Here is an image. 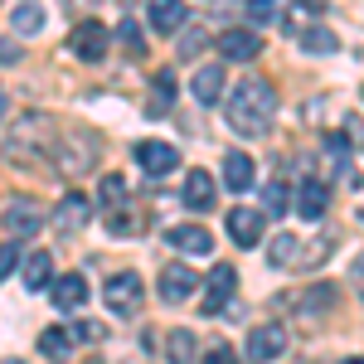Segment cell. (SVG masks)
Listing matches in <instances>:
<instances>
[{
    "mask_svg": "<svg viewBox=\"0 0 364 364\" xmlns=\"http://www.w3.org/2000/svg\"><path fill=\"white\" fill-rule=\"evenodd\" d=\"M228 127L238 132V136H267L272 132V117H277V87L267 83V78H243V83L233 87V97H228Z\"/></svg>",
    "mask_w": 364,
    "mask_h": 364,
    "instance_id": "cell-1",
    "label": "cell"
},
{
    "mask_svg": "<svg viewBox=\"0 0 364 364\" xmlns=\"http://www.w3.org/2000/svg\"><path fill=\"white\" fill-rule=\"evenodd\" d=\"M58 141V122L44 112H25L10 132H5V161L10 166H39Z\"/></svg>",
    "mask_w": 364,
    "mask_h": 364,
    "instance_id": "cell-2",
    "label": "cell"
},
{
    "mask_svg": "<svg viewBox=\"0 0 364 364\" xmlns=\"http://www.w3.org/2000/svg\"><path fill=\"white\" fill-rule=\"evenodd\" d=\"M97 151H102V136L87 132V127H78V132H58L49 161H54L63 175H87V170L97 166Z\"/></svg>",
    "mask_w": 364,
    "mask_h": 364,
    "instance_id": "cell-3",
    "label": "cell"
},
{
    "mask_svg": "<svg viewBox=\"0 0 364 364\" xmlns=\"http://www.w3.org/2000/svg\"><path fill=\"white\" fill-rule=\"evenodd\" d=\"M287 340H291V331H287L282 321H262V326H252L248 345H243V360L248 364H272L277 355H287Z\"/></svg>",
    "mask_w": 364,
    "mask_h": 364,
    "instance_id": "cell-4",
    "label": "cell"
},
{
    "mask_svg": "<svg viewBox=\"0 0 364 364\" xmlns=\"http://www.w3.org/2000/svg\"><path fill=\"white\" fill-rule=\"evenodd\" d=\"M141 277L136 272H117V277H107L102 282V301H107V311L112 316H136L141 311Z\"/></svg>",
    "mask_w": 364,
    "mask_h": 364,
    "instance_id": "cell-5",
    "label": "cell"
},
{
    "mask_svg": "<svg viewBox=\"0 0 364 364\" xmlns=\"http://www.w3.org/2000/svg\"><path fill=\"white\" fill-rule=\"evenodd\" d=\"M107 44H112V29H102L97 20H83V25L68 34V54H73V58H87V63H102Z\"/></svg>",
    "mask_w": 364,
    "mask_h": 364,
    "instance_id": "cell-6",
    "label": "cell"
},
{
    "mask_svg": "<svg viewBox=\"0 0 364 364\" xmlns=\"http://www.w3.org/2000/svg\"><path fill=\"white\" fill-rule=\"evenodd\" d=\"M0 224H5L10 238H34L44 228V209H39V199H15V204H5Z\"/></svg>",
    "mask_w": 364,
    "mask_h": 364,
    "instance_id": "cell-7",
    "label": "cell"
},
{
    "mask_svg": "<svg viewBox=\"0 0 364 364\" xmlns=\"http://www.w3.org/2000/svg\"><path fill=\"white\" fill-rule=\"evenodd\" d=\"M195 287H199V277H195L190 262H170L166 272H161V301L166 306H180V301L195 296Z\"/></svg>",
    "mask_w": 364,
    "mask_h": 364,
    "instance_id": "cell-8",
    "label": "cell"
},
{
    "mask_svg": "<svg viewBox=\"0 0 364 364\" xmlns=\"http://www.w3.org/2000/svg\"><path fill=\"white\" fill-rule=\"evenodd\" d=\"M257 54H262L257 29H224V34H219V58H224V63H252Z\"/></svg>",
    "mask_w": 364,
    "mask_h": 364,
    "instance_id": "cell-9",
    "label": "cell"
},
{
    "mask_svg": "<svg viewBox=\"0 0 364 364\" xmlns=\"http://www.w3.org/2000/svg\"><path fill=\"white\" fill-rule=\"evenodd\" d=\"M262 209H248V204H238V209H228V238L238 243V248H257V238H262Z\"/></svg>",
    "mask_w": 364,
    "mask_h": 364,
    "instance_id": "cell-10",
    "label": "cell"
},
{
    "mask_svg": "<svg viewBox=\"0 0 364 364\" xmlns=\"http://www.w3.org/2000/svg\"><path fill=\"white\" fill-rule=\"evenodd\" d=\"M326 209H331V185H326V180H301V185H296V214H301L306 224H321Z\"/></svg>",
    "mask_w": 364,
    "mask_h": 364,
    "instance_id": "cell-11",
    "label": "cell"
},
{
    "mask_svg": "<svg viewBox=\"0 0 364 364\" xmlns=\"http://www.w3.org/2000/svg\"><path fill=\"white\" fill-rule=\"evenodd\" d=\"M136 166L146 175H170V170L180 166V151L170 146V141H141L136 146Z\"/></svg>",
    "mask_w": 364,
    "mask_h": 364,
    "instance_id": "cell-12",
    "label": "cell"
},
{
    "mask_svg": "<svg viewBox=\"0 0 364 364\" xmlns=\"http://www.w3.org/2000/svg\"><path fill=\"white\" fill-rule=\"evenodd\" d=\"M233 287H238V272H233L228 262H219V267L209 272V296L199 301V311H204V316H219V306L233 301Z\"/></svg>",
    "mask_w": 364,
    "mask_h": 364,
    "instance_id": "cell-13",
    "label": "cell"
},
{
    "mask_svg": "<svg viewBox=\"0 0 364 364\" xmlns=\"http://www.w3.org/2000/svg\"><path fill=\"white\" fill-rule=\"evenodd\" d=\"M257 185V166H252L248 151H228L224 156V190H233V195H243V190H252Z\"/></svg>",
    "mask_w": 364,
    "mask_h": 364,
    "instance_id": "cell-14",
    "label": "cell"
},
{
    "mask_svg": "<svg viewBox=\"0 0 364 364\" xmlns=\"http://www.w3.org/2000/svg\"><path fill=\"white\" fill-rule=\"evenodd\" d=\"M166 238H170V248H175V252H190V257L214 252V233H209V228H199V224H175Z\"/></svg>",
    "mask_w": 364,
    "mask_h": 364,
    "instance_id": "cell-15",
    "label": "cell"
},
{
    "mask_svg": "<svg viewBox=\"0 0 364 364\" xmlns=\"http://www.w3.org/2000/svg\"><path fill=\"white\" fill-rule=\"evenodd\" d=\"M146 15H151V29L175 34V29H185V20H190V5H185V0H151Z\"/></svg>",
    "mask_w": 364,
    "mask_h": 364,
    "instance_id": "cell-16",
    "label": "cell"
},
{
    "mask_svg": "<svg viewBox=\"0 0 364 364\" xmlns=\"http://www.w3.org/2000/svg\"><path fill=\"white\" fill-rule=\"evenodd\" d=\"M180 199H185L190 209H209V204L219 199L214 175H209V170H190V175H185V190H180Z\"/></svg>",
    "mask_w": 364,
    "mask_h": 364,
    "instance_id": "cell-17",
    "label": "cell"
},
{
    "mask_svg": "<svg viewBox=\"0 0 364 364\" xmlns=\"http://www.w3.org/2000/svg\"><path fill=\"white\" fill-rule=\"evenodd\" d=\"M87 214H92V204H87L78 190H68V195L54 204V224H58V228H83Z\"/></svg>",
    "mask_w": 364,
    "mask_h": 364,
    "instance_id": "cell-18",
    "label": "cell"
},
{
    "mask_svg": "<svg viewBox=\"0 0 364 364\" xmlns=\"http://www.w3.org/2000/svg\"><path fill=\"white\" fill-rule=\"evenodd\" d=\"M87 301V282L83 272H63V277L54 282V306L58 311H78Z\"/></svg>",
    "mask_w": 364,
    "mask_h": 364,
    "instance_id": "cell-19",
    "label": "cell"
},
{
    "mask_svg": "<svg viewBox=\"0 0 364 364\" xmlns=\"http://www.w3.org/2000/svg\"><path fill=\"white\" fill-rule=\"evenodd\" d=\"M190 92H195L204 107H219V97H224V68H219V63L199 68V73H195V83H190Z\"/></svg>",
    "mask_w": 364,
    "mask_h": 364,
    "instance_id": "cell-20",
    "label": "cell"
},
{
    "mask_svg": "<svg viewBox=\"0 0 364 364\" xmlns=\"http://www.w3.org/2000/svg\"><path fill=\"white\" fill-rule=\"evenodd\" d=\"M291 34H296V44H301L306 54H336L340 49L336 29H326V25H296Z\"/></svg>",
    "mask_w": 364,
    "mask_h": 364,
    "instance_id": "cell-21",
    "label": "cell"
},
{
    "mask_svg": "<svg viewBox=\"0 0 364 364\" xmlns=\"http://www.w3.org/2000/svg\"><path fill=\"white\" fill-rule=\"evenodd\" d=\"M170 102H175V73L170 68H161L156 73V83H151V102H146V117H170Z\"/></svg>",
    "mask_w": 364,
    "mask_h": 364,
    "instance_id": "cell-22",
    "label": "cell"
},
{
    "mask_svg": "<svg viewBox=\"0 0 364 364\" xmlns=\"http://www.w3.org/2000/svg\"><path fill=\"white\" fill-rule=\"evenodd\" d=\"M166 360L170 364H199V336L195 331H170L166 336Z\"/></svg>",
    "mask_w": 364,
    "mask_h": 364,
    "instance_id": "cell-23",
    "label": "cell"
},
{
    "mask_svg": "<svg viewBox=\"0 0 364 364\" xmlns=\"http://www.w3.org/2000/svg\"><path fill=\"white\" fill-rule=\"evenodd\" d=\"M39 355H44V360H54V364H63L68 355H73V336H68L63 326H49V331L39 336Z\"/></svg>",
    "mask_w": 364,
    "mask_h": 364,
    "instance_id": "cell-24",
    "label": "cell"
},
{
    "mask_svg": "<svg viewBox=\"0 0 364 364\" xmlns=\"http://www.w3.org/2000/svg\"><path fill=\"white\" fill-rule=\"evenodd\" d=\"M296 257H301V238H296V233H277V238L267 243V262H272V267H296Z\"/></svg>",
    "mask_w": 364,
    "mask_h": 364,
    "instance_id": "cell-25",
    "label": "cell"
},
{
    "mask_svg": "<svg viewBox=\"0 0 364 364\" xmlns=\"http://www.w3.org/2000/svg\"><path fill=\"white\" fill-rule=\"evenodd\" d=\"M49 277H54V257H49V252H29L25 257V287L29 291H44Z\"/></svg>",
    "mask_w": 364,
    "mask_h": 364,
    "instance_id": "cell-26",
    "label": "cell"
},
{
    "mask_svg": "<svg viewBox=\"0 0 364 364\" xmlns=\"http://www.w3.org/2000/svg\"><path fill=\"white\" fill-rule=\"evenodd\" d=\"M10 25H15V34H39V29H44V10H39L34 0H20L15 15H10Z\"/></svg>",
    "mask_w": 364,
    "mask_h": 364,
    "instance_id": "cell-27",
    "label": "cell"
},
{
    "mask_svg": "<svg viewBox=\"0 0 364 364\" xmlns=\"http://www.w3.org/2000/svg\"><path fill=\"white\" fill-rule=\"evenodd\" d=\"M122 199H127V180H122V175H107L102 190H97V204H102V209H117Z\"/></svg>",
    "mask_w": 364,
    "mask_h": 364,
    "instance_id": "cell-28",
    "label": "cell"
},
{
    "mask_svg": "<svg viewBox=\"0 0 364 364\" xmlns=\"http://www.w3.org/2000/svg\"><path fill=\"white\" fill-rule=\"evenodd\" d=\"M262 204H267V214H287V209H291V195H287V185H282V180L262 185Z\"/></svg>",
    "mask_w": 364,
    "mask_h": 364,
    "instance_id": "cell-29",
    "label": "cell"
},
{
    "mask_svg": "<svg viewBox=\"0 0 364 364\" xmlns=\"http://www.w3.org/2000/svg\"><path fill=\"white\" fill-rule=\"evenodd\" d=\"M345 156H350V136H345V132H326V161H345Z\"/></svg>",
    "mask_w": 364,
    "mask_h": 364,
    "instance_id": "cell-30",
    "label": "cell"
},
{
    "mask_svg": "<svg viewBox=\"0 0 364 364\" xmlns=\"http://www.w3.org/2000/svg\"><path fill=\"white\" fill-rule=\"evenodd\" d=\"M68 336H73V340H87V345H97V340H107V331H102V321H78Z\"/></svg>",
    "mask_w": 364,
    "mask_h": 364,
    "instance_id": "cell-31",
    "label": "cell"
},
{
    "mask_svg": "<svg viewBox=\"0 0 364 364\" xmlns=\"http://www.w3.org/2000/svg\"><path fill=\"white\" fill-rule=\"evenodd\" d=\"M331 301H336V287H316V291L301 296V306H306V311H326Z\"/></svg>",
    "mask_w": 364,
    "mask_h": 364,
    "instance_id": "cell-32",
    "label": "cell"
},
{
    "mask_svg": "<svg viewBox=\"0 0 364 364\" xmlns=\"http://www.w3.org/2000/svg\"><path fill=\"white\" fill-rule=\"evenodd\" d=\"M199 364H238V350H233V345H224V340H219V345H214V350H209V355H199Z\"/></svg>",
    "mask_w": 364,
    "mask_h": 364,
    "instance_id": "cell-33",
    "label": "cell"
},
{
    "mask_svg": "<svg viewBox=\"0 0 364 364\" xmlns=\"http://www.w3.org/2000/svg\"><path fill=\"white\" fill-rule=\"evenodd\" d=\"M117 233V238H132V233H141L146 224H136V214H112V224H107Z\"/></svg>",
    "mask_w": 364,
    "mask_h": 364,
    "instance_id": "cell-34",
    "label": "cell"
},
{
    "mask_svg": "<svg viewBox=\"0 0 364 364\" xmlns=\"http://www.w3.org/2000/svg\"><path fill=\"white\" fill-rule=\"evenodd\" d=\"M15 262H20V252L10 248V243H0V277H10V272H15Z\"/></svg>",
    "mask_w": 364,
    "mask_h": 364,
    "instance_id": "cell-35",
    "label": "cell"
},
{
    "mask_svg": "<svg viewBox=\"0 0 364 364\" xmlns=\"http://www.w3.org/2000/svg\"><path fill=\"white\" fill-rule=\"evenodd\" d=\"M122 39H127V49H132V54H146V44H141V34H136V25H132V20L122 25Z\"/></svg>",
    "mask_w": 364,
    "mask_h": 364,
    "instance_id": "cell-36",
    "label": "cell"
},
{
    "mask_svg": "<svg viewBox=\"0 0 364 364\" xmlns=\"http://www.w3.org/2000/svg\"><path fill=\"white\" fill-rule=\"evenodd\" d=\"M20 58V44H10V39H0V63H15Z\"/></svg>",
    "mask_w": 364,
    "mask_h": 364,
    "instance_id": "cell-37",
    "label": "cell"
},
{
    "mask_svg": "<svg viewBox=\"0 0 364 364\" xmlns=\"http://www.w3.org/2000/svg\"><path fill=\"white\" fill-rule=\"evenodd\" d=\"M355 287H360V296H364V257L355 262Z\"/></svg>",
    "mask_w": 364,
    "mask_h": 364,
    "instance_id": "cell-38",
    "label": "cell"
},
{
    "mask_svg": "<svg viewBox=\"0 0 364 364\" xmlns=\"http://www.w3.org/2000/svg\"><path fill=\"white\" fill-rule=\"evenodd\" d=\"M0 117H5V83H0Z\"/></svg>",
    "mask_w": 364,
    "mask_h": 364,
    "instance_id": "cell-39",
    "label": "cell"
},
{
    "mask_svg": "<svg viewBox=\"0 0 364 364\" xmlns=\"http://www.w3.org/2000/svg\"><path fill=\"white\" fill-rule=\"evenodd\" d=\"M340 364H364V360H340Z\"/></svg>",
    "mask_w": 364,
    "mask_h": 364,
    "instance_id": "cell-40",
    "label": "cell"
}]
</instances>
